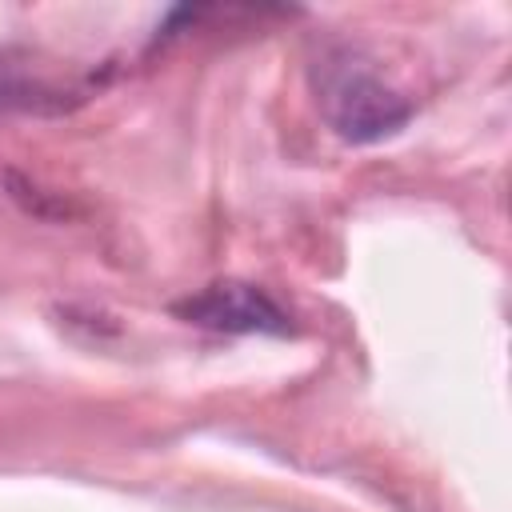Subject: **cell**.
<instances>
[{"label": "cell", "mask_w": 512, "mask_h": 512, "mask_svg": "<svg viewBox=\"0 0 512 512\" xmlns=\"http://www.w3.org/2000/svg\"><path fill=\"white\" fill-rule=\"evenodd\" d=\"M320 104H324L332 132L348 144L384 140V136L400 132L412 116V104L392 84H384L380 76H372L364 68H340L324 84Z\"/></svg>", "instance_id": "cell-1"}, {"label": "cell", "mask_w": 512, "mask_h": 512, "mask_svg": "<svg viewBox=\"0 0 512 512\" xmlns=\"http://www.w3.org/2000/svg\"><path fill=\"white\" fill-rule=\"evenodd\" d=\"M172 312L196 328L232 332V336H284L288 312L248 280H212L208 288L172 304Z\"/></svg>", "instance_id": "cell-2"}]
</instances>
